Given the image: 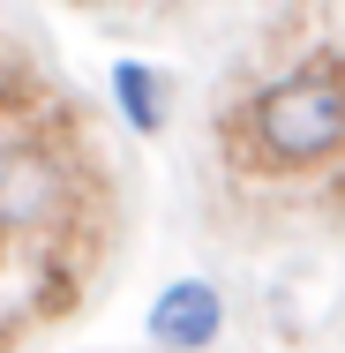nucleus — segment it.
I'll return each instance as SVG.
<instances>
[{"instance_id":"nucleus-2","label":"nucleus","mask_w":345,"mask_h":353,"mask_svg":"<svg viewBox=\"0 0 345 353\" xmlns=\"http://www.w3.org/2000/svg\"><path fill=\"white\" fill-rule=\"evenodd\" d=\"M68 203H75V181L45 143H8L0 150V256L53 233L68 218Z\"/></svg>"},{"instance_id":"nucleus-1","label":"nucleus","mask_w":345,"mask_h":353,"mask_svg":"<svg viewBox=\"0 0 345 353\" xmlns=\"http://www.w3.org/2000/svg\"><path fill=\"white\" fill-rule=\"evenodd\" d=\"M233 150L240 165L255 173H308L323 158L345 150V61L323 53V61H300L293 75L263 83L233 128Z\"/></svg>"},{"instance_id":"nucleus-4","label":"nucleus","mask_w":345,"mask_h":353,"mask_svg":"<svg viewBox=\"0 0 345 353\" xmlns=\"http://www.w3.org/2000/svg\"><path fill=\"white\" fill-rule=\"evenodd\" d=\"M113 98H121L128 128L158 136V121H165V83H158V68H150V61H121V68H113Z\"/></svg>"},{"instance_id":"nucleus-3","label":"nucleus","mask_w":345,"mask_h":353,"mask_svg":"<svg viewBox=\"0 0 345 353\" xmlns=\"http://www.w3.org/2000/svg\"><path fill=\"white\" fill-rule=\"evenodd\" d=\"M218 331H225V301H218V285H203V279L165 285L158 308H150V339L165 353H203V346H218Z\"/></svg>"}]
</instances>
